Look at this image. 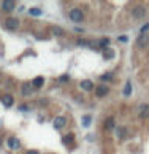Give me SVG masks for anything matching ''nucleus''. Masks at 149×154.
Masks as SVG:
<instances>
[{
	"mask_svg": "<svg viewBox=\"0 0 149 154\" xmlns=\"http://www.w3.org/2000/svg\"><path fill=\"white\" fill-rule=\"evenodd\" d=\"M146 30H149V24H146V26L141 27V33H146Z\"/></svg>",
	"mask_w": 149,
	"mask_h": 154,
	"instance_id": "nucleus-23",
	"label": "nucleus"
},
{
	"mask_svg": "<svg viewBox=\"0 0 149 154\" xmlns=\"http://www.w3.org/2000/svg\"><path fill=\"white\" fill-rule=\"evenodd\" d=\"M138 115H140V118H143V119L149 118V105H146V103L140 105V106H138Z\"/></svg>",
	"mask_w": 149,
	"mask_h": 154,
	"instance_id": "nucleus-5",
	"label": "nucleus"
},
{
	"mask_svg": "<svg viewBox=\"0 0 149 154\" xmlns=\"http://www.w3.org/2000/svg\"><path fill=\"white\" fill-rule=\"evenodd\" d=\"M65 124H67V119L64 116H57L54 119V127L56 129H62V127H65Z\"/></svg>",
	"mask_w": 149,
	"mask_h": 154,
	"instance_id": "nucleus-7",
	"label": "nucleus"
},
{
	"mask_svg": "<svg viewBox=\"0 0 149 154\" xmlns=\"http://www.w3.org/2000/svg\"><path fill=\"white\" fill-rule=\"evenodd\" d=\"M70 19L73 22H83L84 21V13L79 8H73V10H70Z\"/></svg>",
	"mask_w": 149,
	"mask_h": 154,
	"instance_id": "nucleus-1",
	"label": "nucleus"
},
{
	"mask_svg": "<svg viewBox=\"0 0 149 154\" xmlns=\"http://www.w3.org/2000/svg\"><path fill=\"white\" fill-rule=\"evenodd\" d=\"M130 92H132V84H130V81H129L127 86H125V89H124V95H130Z\"/></svg>",
	"mask_w": 149,
	"mask_h": 154,
	"instance_id": "nucleus-21",
	"label": "nucleus"
},
{
	"mask_svg": "<svg viewBox=\"0 0 149 154\" xmlns=\"http://www.w3.org/2000/svg\"><path fill=\"white\" fill-rule=\"evenodd\" d=\"M53 35H56V37H62L64 35V29L62 27H57V26H53Z\"/></svg>",
	"mask_w": 149,
	"mask_h": 154,
	"instance_id": "nucleus-15",
	"label": "nucleus"
},
{
	"mask_svg": "<svg viewBox=\"0 0 149 154\" xmlns=\"http://www.w3.org/2000/svg\"><path fill=\"white\" fill-rule=\"evenodd\" d=\"M2 8H3V11H13L14 10V2L13 0H3Z\"/></svg>",
	"mask_w": 149,
	"mask_h": 154,
	"instance_id": "nucleus-8",
	"label": "nucleus"
},
{
	"mask_svg": "<svg viewBox=\"0 0 149 154\" xmlns=\"http://www.w3.org/2000/svg\"><path fill=\"white\" fill-rule=\"evenodd\" d=\"M33 89H35V88L32 86V83H26L24 86H22V94H24V95H30L33 92Z\"/></svg>",
	"mask_w": 149,
	"mask_h": 154,
	"instance_id": "nucleus-10",
	"label": "nucleus"
},
{
	"mask_svg": "<svg viewBox=\"0 0 149 154\" xmlns=\"http://www.w3.org/2000/svg\"><path fill=\"white\" fill-rule=\"evenodd\" d=\"M26 154H38V151H32V149H30V151H27Z\"/></svg>",
	"mask_w": 149,
	"mask_h": 154,
	"instance_id": "nucleus-26",
	"label": "nucleus"
},
{
	"mask_svg": "<svg viewBox=\"0 0 149 154\" xmlns=\"http://www.w3.org/2000/svg\"><path fill=\"white\" fill-rule=\"evenodd\" d=\"M124 135V129H119L117 130V137H122Z\"/></svg>",
	"mask_w": 149,
	"mask_h": 154,
	"instance_id": "nucleus-24",
	"label": "nucleus"
},
{
	"mask_svg": "<svg viewBox=\"0 0 149 154\" xmlns=\"http://www.w3.org/2000/svg\"><path fill=\"white\" fill-rule=\"evenodd\" d=\"M149 45V35L147 33H140L138 38H136V46L138 48H147Z\"/></svg>",
	"mask_w": 149,
	"mask_h": 154,
	"instance_id": "nucleus-2",
	"label": "nucleus"
},
{
	"mask_svg": "<svg viewBox=\"0 0 149 154\" xmlns=\"http://www.w3.org/2000/svg\"><path fill=\"white\" fill-rule=\"evenodd\" d=\"M81 89L83 91H92L94 89V83L89 81V79H84V81H81Z\"/></svg>",
	"mask_w": 149,
	"mask_h": 154,
	"instance_id": "nucleus-11",
	"label": "nucleus"
},
{
	"mask_svg": "<svg viewBox=\"0 0 149 154\" xmlns=\"http://www.w3.org/2000/svg\"><path fill=\"white\" fill-rule=\"evenodd\" d=\"M5 26H7V29H10V30H16L19 27V21L16 18H8L5 21Z\"/></svg>",
	"mask_w": 149,
	"mask_h": 154,
	"instance_id": "nucleus-3",
	"label": "nucleus"
},
{
	"mask_svg": "<svg viewBox=\"0 0 149 154\" xmlns=\"http://www.w3.org/2000/svg\"><path fill=\"white\" fill-rule=\"evenodd\" d=\"M8 148L10 149H19L21 148V141L16 137H10L8 138Z\"/></svg>",
	"mask_w": 149,
	"mask_h": 154,
	"instance_id": "nucleus-6",
	"label": "nucleus"
},
{
	"mask_svg": "<svg viewBox=\"0 0 149 154\" xmlns=\"http://www.w3.org/2000/svg\"><path fill=\"white\" fill-rule=\"evenodd\" d=\"M105 129H106V130L114 129V119H113V118H108L106 121H105Z\"/></svg>",
	"mask_w": 149,
	"mask_h": 154,
	"instance_id": "nucleus-17",
	"label": "nucleus"
},
{
	"mask_svg": "<svg viewBox=\"0 0 149 154\" xmlns=\"http://www.w3.org/2000/svg\"><path fill=\"white\" fill-rule=\"evenodd\" d=\"M102 49H103V56H105V59L114 57V51L113 49H106V48H102Z\"/></svg>",
	"mask_w": 149,
	"mask_h": 154,
	"instance_id": "nucleus-16",
	"label": "nucleus"
},
{
	"mask_svg": "<svg viewBox=\"0 0 149 154\" xmlns=\"http://www.w3.org/2000/svg\"><path fill=\"white\" fill-rule=\"evenodd\" d=\"M73 141H74V135H73V134H68V135H65L64 138H62V143L67 145V146H68V145H71Z\"/></svg>",
	"mask_w": 149,
	"mask_h": 154,
	"instance_id": "nucleus-12",
	"label": "nucleus"
},
{
	"mask_svg": "<svg viewBox=\"0 0 149 154\" xmlns=\"http://www.w3.org/2000/svg\"><path fill=\"white\" fill-rule=\"evenodd\" d=\"M0 143H2V140H0Z\"/></svg>",
	"mask_w": 149,
	"mask_h": 154,
	"instance_id": "nucleus-27",
	"label": "nucleus"
},
{
	"mask_svg": "<svg viewBox=\"0 0 149 154\" xmlns=\"http://www.w3.org/2000/svg\"><path fill=\"white\" fill-rule=\"evenodd\" d=\"M144 14H146V8H144V7H141V5H138V7H135V8H133V18H136V19H141Z\"/></svg>",
	"mask_w": 149,
	"mask_h": 154,
	"instance_id": "nucleus-4",
	"label": "nucleus"
},
{
	"mask_svg": "<svg viewBox=\"0 0 149 154\" xmlns=\"http://www.w3.org/2000/svg\"><path fill=\"white\" fill-rule=\"evenodd\" d=\"M78 45L79 46H92V42H89V40H78Z\"/></svg>",
	"mask_w": 149,
	"mask_h": 154,
	"instance_id": "nucleus-18",
	"label": "nucleus"
},
{
	"mask_svg": "<svg viewBox=\"0 0 149 154\" xmlns=\"http://www.w3.org/2000/svg\"><path fill=\"white\" fill-rule=\"evenodd\" d=\"M95 92H97L99 97H105V95H108V92H110V88H108V86H99Z\"/></svg>",
	"mask_w": 149,
	"mask_h": 154,
	"instance_id": "nucleus-9",
	"label": "nucleus"
},
{
	"mask_svg": "<svg viewBox=\"0 0 149 154\" xmlns=\"http://www.w3.org/2000/svg\"><path fill=\"white\" fill-rule=\"evenodd\" d=\"M90 121H92V118H90V116H83V125H84V127L90 125Z\"/></svg>",
	"mask_w": 149,
	"mask_h": 154,
	"instance_id": "nucleus-19",
	"label": "nucleus"
},
{
	"mask_svg": "<svg viewBox=\"0 0 149 154\" xmlns=\"http://www.w3.org/2000/svg\"><path fill=\"white\" fill-rule=\"evenodd\" d=\"M2 103L7 106V108L11 106V105H13V97H11V95H5L3 99H2Z\"/></svg>",
	"mask_w": 149,
	"mask_h": 154,
	"instance_id": "nucleus-14",
	"label": "nucleus"
},
{
	"mask_svg": "<svg viewBox=\"0 0 149 154\" xmlns=\"http://www.w3.org/2000/svg\"><path fill=\"white\" fill-rule=\"evenodd\" d=\"M102 79H103V81H108V79H113V75H111V73H110V75H103V76H102Z\"/></svg>",
	"mask_w": 149,
	"mask_h": 154,
	"instance_id": "nucleus-22",
	"label": "nucleus"
},
{
	"mask_svg": "<svg viewBox=\"0 0 149 154\" xmlns=\"http://www.w3.org/2000/svg\"><path fill=\"white\" fill-rule=\"evenodd\" d=\"M43 84H44V79H43L41 76L35 78V79H33V81H32V86H33V88H41Z\"/></svg>",
	"mask_w": 149,
	"mask_h": 154,
	"instance_id": "nucleus-13",
	"label": "nucleus"
},
{
	"mask_svg": "<svg viewBox=\"0 0 149 154\" xmlns=\"http://www.w3.org/2000/svg\"><path fill=\"white\" fill-rule=\"evenodd\" d=\"M119 42H127V37H119Z\"/></svg>",
	"mask_w": 149,
	"mask_h": 154,
	"instance_id": "nucleus-25",
	"label": "nucleus"
},
{
	"mask_svg": "<svg viewBox=\"0 0 149 154\" xmlns=\"http://www.w3.org/2000/svg\"><path fill=\"white\" fill-rule=\"evenodd\" d=\"M30 14L32 16H40L41 14V10L40 8H30Z\"/></svg>",
	"mask_w": 149,
	"mask_h": 154,
	"instance_id": "nucleus-20",
	"label": "nucleus"
}]
</instances>
